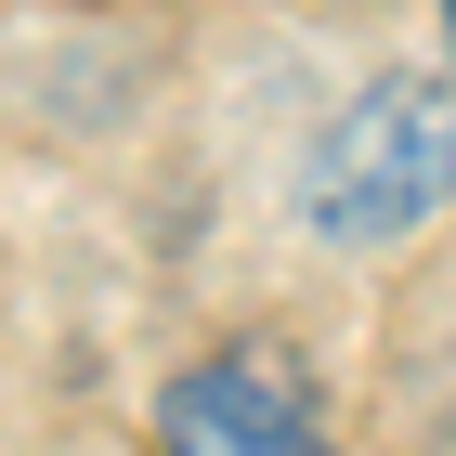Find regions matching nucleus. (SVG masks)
<instances>
[{
	"label": "nucleus",
	"mask_w": 456,
	"mask_h": 456,
	"mask_svg": "<svg viewBox=\"0 0 456 456\" xmlns=\"http://www.w3.org/2000/svg\"><path fill=\"white\" fill-rule=\"evenodd\" d=\"M157 430H170V444H196V456H300V444H314V391L287 379L274 352H222V365L170 379Z\"/></svg>",
	"instance_id": "2"
},
{
	"label": "nucleus",
	"mask_w": 456,
	"mask_h": 456,
	"mask_svg": "<svg viewBox=\"0 0 456 456\" xmlns=\"http://www.w3.org/2000/svg\"><path fill=\"white\" fill-rule=\"evenodd\" d=\"M444 27H456V0H444Z\"/></svg>",
	"instance_id": "3"
},
{
	"label": "nucleus",
	"mask_w": 456,
	"mask_h": 456,
	"mask_svg": "<svg viewBox=\"0 0 456 456\" xmlns=\"http://www.w3.org/2000/svg\"><path fill=\"white\" fill-rule=\"evenodd\" d=\"M456 196V92L444 78H365L300 157V235L391 248Z\"/></svg>",
	"instance_id": "1"
}]
</instances>
